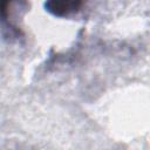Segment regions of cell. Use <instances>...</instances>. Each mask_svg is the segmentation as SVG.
Instances as JSON below:
<instances>
[{"label": "cell", "instance_id": "obj_1", "mask_svg": "<svg viewBox=\"0 0 150 150\" xmlns=\"http://www.w3.org/2000/svg\"><path fill=\"white\" fill-rule=\"evenodd\" d=\"M83 0H46V11L57 18H67L80 11Z\"/></svg>", "mask_w": 150, "mask_h": 150}, {"label": "cell", "instance_id": "obj_2", "mask_svg": "<svg viewBox=\"0 0 150 150\" xmlns=\"http://www.w3.org/2000/svg\"><path fill=\"white\" fill-rule=\"evenodd\" d=\"M15 0H0V22H9V11L11 6Z\"/></svg>", "mask_w": 150, "mask_h": 150}]
</instances>
